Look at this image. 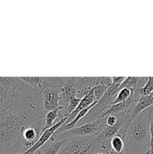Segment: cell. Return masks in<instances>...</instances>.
Here are the masks:
<instances>
[{"label":"cell","instance_id":"1","mask_svg":"<svg viewBox=\"0 0 153 154\" xmlns=\"http://www.w3.org/2000/svg\"><path fill=\"white\" fill-rule=\"evenodd\" d=\"M46 112L41 95L29 85L12 97L0 99V153L20 154L26 151L24 132L44 123Z\"/></svg>","mask_w":153,"mask_h":154},{"label":"cell","instance_id":"2","mask_svg":"<svg viewBox=\"0 0 153 154\" xmlns=\"http://www.w3.org/2000/svg\"><path fill=\"white\" fill-rule=\"evenodd\" d=\"M146 139L150 141L149 119L148 120L145 115H142V112L134 118L123 138L124 153L130 149L131 145L145 141Z\"/></svg>","mask_w":153,"mask_h":154},{"label":"cell","instance_id":"3","mask_svg":"<svg viewBox=\"0 0 153 154\" xmlns=\"http://www.w3.org/2000/svg\"><path fill=\"white\" fill-rule=\"evenodd\" d=\"M105 126V120L97 117L91 122H86L82 126L74 127L66 132L57 133L55 132L50 139L53 141L65 140L74 137H86L91 135H98Z\"/></svg>","mask_w":153,"mask_h":154},{"label":"cell","instance_id":"4","mask_svg":"<svg viewBox=\"0 0 153 154\" xmlns=\"http://www.w3.org/2000/svg\"><path fill=\"white\" fill-rule=\"evenodd\" d=\"M59 87H47L41 93L42 105L46 112L61 108L59 107Z\"/></svg>","mask_w":153,"mask_h":154},{"label":"cell","instance_id":"5","mask_svg":"<svg viewBox=\"0 0 153 154\" xmlns=\"http://www.w3.org/2000/svg\"><path fill=\"white\" fill-rule=\"evenodd\" d=\"M68 117H63L62 119L59 120L58 122H57L56 124H54L53 126L51 128H49V129H44L43 132H42L41 135L39 138V139L38 140L37 142L31 147L28 150H27L26 151H25L24 153H20V154H34L37 150H38L39 149L41 148L43 146H44L46 143L49 141V140L50 139L51 137L53 135V134L55 133L56 131L58 129H59L62 125L65 124L66 121H67Z\"/></svg>","mask_w":153,"mask_h":154},{"label":"cell","instance_id":"6","mask_svg":"<svg viewBox=\"0 0 153 154\" xmlns=\"http://www.w3.org/2000/svg\"><path fill=\"white\" fill-rule=\"evenodd\" d=\"M68 139L53 141L50 139L44 146L39 149L34 154H57L64 146Z\"/></svg>","mask_w":153,"mask_h":154},{"label":"cell","instance_id":"7","mask_svg":"<svg viewBox=\"0 0 153 154\" xmlns=\"http://www.w3.org/2000/svg\"><path fill=\"white\" fill-rule=\"evenodd\" d=\"M97 102V101L94 99V96H92V94L91 92L90 91L88 92V93H87V94L86 95V96H84L82 99H81V101L80 102L79 105H78V106L76 107V109H75L74 111L73 112L70 114V115L68 116V119H67V121H66L65 124L66 123H70V122H71L72 120H73L76 117V116L77 115V114L80 112V111H81L82 110L85 109V108H88V107H89L90 105H92V104H94V102Z\"/></svg>","mask_w":153,"mask_h":154},{"label":"cell","instance_id":"8","mask_svg":"<svg viewBox=\"0 0 153 154\" xmlns=\"http://www.w3.org/2000/svg\"><path fill=\"white\" fill-rule=\"evenodd\" d=\"M147 78H139V77H127L126 79L120 85V90L122 88H128L130 90H139L141 89L146 83Z\"/></svg>","mask_w":153,"mask_h":154},{"label":"cell","instance_id":"9","mask_svg":"<svg viewBox=\"0 0 153 154\" xmlns=\"http://www.w3.org/2000/svg\"><path fill=\"white\" fill-rule=\"evenodd\" d=\"M61 108H57L56 110H52V111H47L46 113L44 118V123H45V128L46 129H49L53 126V123L55 120L57 118H59L60 120L62 119L63 117H62L61 114H60V111Z\"/></svg>","mask_w":153,"mask_h":154},{"label":"cell","instance_id":"10","mask_svg":"<svg viewBox=\"0 0 153 154\" xmlns=\"http://www.w3.org/2000/svg\"><path fill=\"white\" fill-rule=\"evenodd\" d=\"M110 146L111 150L115 153H122L124 149V140L119 135H116L110 140Z\"/></svg>","mask_w":153,"mask_h":154},{"label":"cell","instance_id":"11","mask_svg":"<svg viewBox=\"0 0 153 154\" xmlns=\"http://www.w3.org/2000/svg\"><path fill=\"white\" fill-rule=\"evenodd\" d=\"M131 90L128 88H122L119 90V92L118 93V94L116 95V97L114 99L113 102H112V105H116V104L121 103V102H125L128 99H129V97L131 95Z\"/></svg>","mask_w":153,"mask_h":154},{"label":"cell","instance_id":"12","mask_svg":"<svg viewBox=\"0 0 153 154\" xmlns=\"http://www.w3.org/2000/svg\"><path fill=\"white\" fill-rule=\"evenodd\" d=\"M107 88L108 87H105V86L96 85L94 86V87L90 90V92L92 93V96H94V99H95L97 102H98V101L103 97V96L104 95V93H106Z\"/></svg>","mask_w":153,"mask_h":154},{"label":"cell","instance_id":"13","mask_svg":"<svg viewBox=\"0 0 153 154\" xmlns=\"http://www.w3.org/2000/svg\"><path fill=\"white\" fill-rule=\"evenodd\" d=\"M139 90L141 96H147L151 94L153 92V77H148L145 85Z\"/></svg>","mask_w":153,"mask_h":154},{"label":"cell","instance_id":"14","mask_svg":"<svg viewBox=\"0 0 153 154\" xmlns=\"http://www.w3.org/2000/svg\"><path fill=\"white\" fill-rule=\"evenodd\" d=\"M81 101L80 99H78V98H74L69 102V105L68 106L67 110H66L65 113L64 114V117H68V115H70L75 109H76V107L79 105L80 102Z\"/></svg>","mask_w":153,"mask_h":154},{"label":"cell","instance_id":"15","mask_svg":"<svg viewBox=\"0 0 153 154\" xmlns=\"http://www.w3.org/2000/svg\"><path fill=\"white\" fill-rule=\"evenodd\" d=\"M110 87L112 85V78L111 77H96L95 85Z\"/></svg>","mask_w":153,"mask_h":154},{"label":"cell","instance_id":"16","mask_svg":"<svg viewBox=\"0 0 153 154\" xmlns=\"http://www.w3.org/2000/svg\"><path fill=\"white\" fill-rule=\"evenodd\" d=\"M110 140L103 141L101 143V147H100V149L104 152L105 154H125L124 151L122 152V153H115L114 151H112L110 148Z\"/></svg>","mask_w":153,"mask_h":154},{"label":"cell","instance_id":"17","mask_svg":"<svg viewBox=\"0 0 153 154\" xmlns=\"http://www.w3.org/2000/svg\"><path fill=\"white\" fill-rule=\"evenodd\" d=\"M105 126L112 127L115 126L118 123V118L116 115H110L108 117H105Z\"/></svg>","mask_w":153,"mask_h":154},{"label":"cell","instance_id":"18","mask_svg":"<svg viewBox=\"0 0 153 154\" xmlns=\"http://www.w3.org/2000/svg\"><path fill=\"white\" fill-rule=\"evenodd\" d=\"M149 133H150V148L153 147V116L149 117Z\"/></svg>","mask_w":153,"mask_h":154},{"label":"cell","instance_id":"19","mask_svg":"<svg viewBox=\"0 0 153 154\" xmlns=\"http://www.w3.org/2000/svg\"><path fill=\"white\" fill-rule=\"evenodd\" d=\"M127 77H112V84H118L121 85L122 83L126 79Z\"/></svg>","mask_w":153,"mask_h":154}]
</instances>
